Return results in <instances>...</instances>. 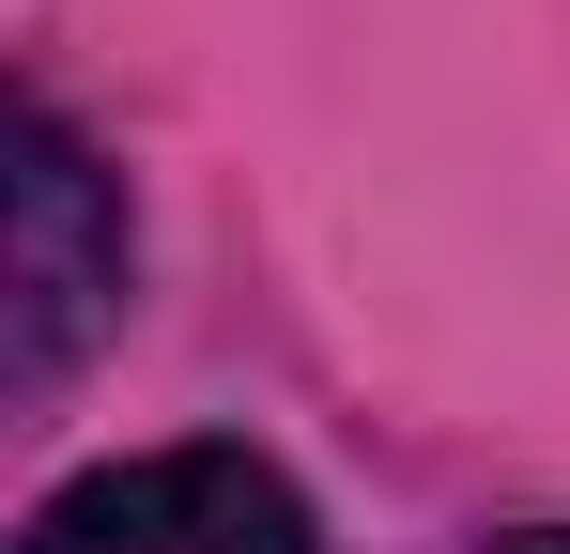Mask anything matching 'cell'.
Segmentation results:
<instances>
[{"label": "cell", "mask_w": 570, "mask_h": 554, "mask_svg": "<svg viewBox=\"0 0 570 554\" xmlns=\"http://www.w3.org/2000/svg\"><path fill=\"white\" fill-rule=\"evenodd\" d=\"M108 324H124V200L62 108H16V139H0V385L47 400Z\"/></svg>", "instance_id": "obj_1"}, {"label": "cell", "mask_w": 570, "mask_h": 554, "mask_svg": "<svg viewBox=\"0 0 570 554\" xmlns=\"http://www.w3.org/2000/svg\"><path fill=\"white\" fill-rule=\"evenodd\" d=\"M16 554H324V540L263 447H139V462L62 477Z\"/></svg>", "instance_id": "obj_2"}, {"label": "cell", "mask_w": 570, "mask_h": 554, "mask_svg": "<svg viewBox=\"0 0 570 554\" xmlns=\"http://www.w3.org/2000/svg\"><path fill=\"white\" fill-rule=\"evenodd\" d=\"M493 554H570V524H540V540H493Z\"/></svg>", "instance_id": "obj_3"}]
</instances>
